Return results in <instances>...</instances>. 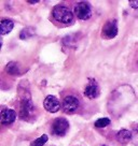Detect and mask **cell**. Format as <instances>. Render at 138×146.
<instances>
[{
  "instance_id": "cell-18",
  "label": "cell",
  "mask_w": 138,
  "mask_h": 146,
  "mask_svg": "<svg viewBox=\"0 0 138 146\" xmlns=\"http://www.w3.org/2000/svg\"><path fill=\"white\" fill-rule=\"evenodd\" d=\"M100 146H107V145H100Z\"/></svg>"
},
{
  "instance_id": "cell-10",
  "label": "cell",
  "mask_w": 138,
  "mask_h": 146,
  "mask_svg": "<svg viewBox=\"0 0 138 146\" xmlns=\"http://www.w3.org/2000/svg\"><path fill=\"white\" fill-rule=\"evenodd\" d=\"M13 27H14L13 21L8 19V18L2 19L1 23H0V31H1V35L5 36V35H7V33H10V32L12 31Z\"/></svg>"
},
{
  "instance_id": "cell-6",
  "label": "cell",
  "mask_w": 138,
  "mask_h": 146,
  "mask_svg": "<svg viewBox=\"0 0 138 146\" xmlns=\"http://www.w3.org/2000/svg\"><path fill=\"white\" fill-rule=\"evenodd\" d=\"M118 35V23L115 19L108 21L102 26V36L106 39H113Z\"/></svg>"
},
{
  "instance_id": "cell-11",
  "label": "cell",
  "mask_w": 138,
  "mask_h": 146,
  "mask_svg": "<svg viewBox=\"0 0 138 146\" xmlns=\"http://www.w3.org/2000/svg\"><path fill=\"white\" fill-rule=\"evenodd\" d=\"M117 141L119 142V143H127L132 140V132L129 131V130H126V129H122V130H120L119 132L117 133Z\"/></svg>"
},
{
  "instance_id": "cell-15",
  "label": "cell",
  "mask_w": 138,
  "mask_h": 146,
  "mask_svg": "<svg viewBox=\"0 0 138 146\" xmlns=\"http://www.w3.org/2000/svg\"><path fill=\"white\" fill-rule=\"evenodd\" d=\"M48 139H49L48 135H46V134H43V135L39 137L38 139H36L35 141H32L30 146H43L46 142H48Z\"/></svg>"
},
{
  "instance_id": "cell-9",
  "label": "cell",
  "mask_w": 138,
  "mask_h": 146,
  "mask_svg": "<svg viewBox=\"0 0 138 146\" xmlns=\"http://www.w3.org/2000/svg\"><path fill=\"white\" fill-rule=\"evenodd\" d=\"M16 119V112L10 109H2L1 111V123L2 125H11Z\"/></svg>"
},
{
  "instance_id": "cell-5",
  "label": "cell",
  "mask_w": 138,
  "mask_h": 146,
  "mask_svg": "<svg viewBox=\"0 0 138 146\" xmlns=\"http://www.w3.org/2000/svg\"><path fill=\"white\" fill-rule=\"evenodd\" d=\"M80 106V101L77 97L74 96H67L63 100V111L67 114L74 113Z\"/></svg>"
},
{
  "instance_id": "cell-14",
  "label": "cell",
  "mask_w": 138,
  "mask_h": 146,
  "mask_svg": "<svg viewBox=\"0 0 138 146\" xmlns=\"http://www.w3.org/2000/svg\"><path fill=\"white\" fill-rule=\"evenodd\" d=\"M111 123V120L109 118H107V117H104V118H99L97 119L95 123H94V126L96 128H105L107 126H109Z\"/></svg>"
},
{
  "instance_id": "cell-16",
  "label": "cell",
  "mask_w": 138,
  "mask_h": 146,
  "mask_svg": "<svg viewBox=\"0 0 138 146\" xmlns=\"http://www.w3.org/2000/svg\"><path fill=\"white\" fill-rule=\"evenodd\" d=\"M129 3L133 9H137L138 8V0H131Z\"/></svg>"
},
{
  "instance_id": "cell-3",
  "label": "cell",
  "mask_w": 138,
  "mask_h": 146,
  "mask_svg": "<svg viewBox=\"0 0 138 146\" xmlns=\"http://www.w3.org/2000/svg\"><path fill=\"white\" fill-rule=\"evenodd\" d=\"M74 14L79 19L86 21L92 16V8L90 3L81 1L74 5Z\"/></svg>"
},
{
  "instance_id": "cell-12",
  "label": "cell",
  "mask_w": 138,
  "mask_h": 146,
  "mask_svg": "<svg viewBox=\"0 0 138 146\" xmlns=\"http://www.w3.org/2000/svg\"><path fill=\"white\" fill-rule=\"evenodd\" d=\"M5 72L9 73L10 75H19L21 70H19V64L14 62V61H10L9 64L5 66Z\"/></svg>"
},
{
  "instance_id": "cell-1",
  "label": "cell",
  "mask_w": 138,
  "mask_h": 146,
  "mask_svg": "<svg viewBox=\"0 0 138 146\" xmlns=\"http://www.w3.org/2000/svg\"><path fill=\"white\" fill-rule=\"evenodd\" d=\"M52 15H53L54 19L57 21L58 23L71 24L74 22V14L65 5H56L53 9Z\"/></svg>"
},
{
  "instance_id": "cell-17",
  "label": "cell",
  "mask_w": 138,
  "mask_h": 146,
  "mask_svg": "<svg viewBox=\"0 0 138 146\" xmlns=\"http://www.w3.org/2000/svg\"><path fill=\"white\" fill-rule=\"evenodd\" d=\"M28 2H29V3H37L38 0H35V1H33V0H30V1H28Z\"/></svg>"
},
{
  "instance_id": "cell-7",
  "label": "cell",
  "mask_w": 138,
  "mask_h": 146,
  "mask_svg": "<svg viewBox=\"0 0 138 146\" xmlns=\"http://www.w3.org/2000/svg\"><path fill=\"white\" fill-rule=\"evenodd\" d=\"M43 106H44V109L48 112H50V113H56L60 109V102L55 96L50 95V96L46 97V99H44V101H43Z\"/></svg>"
},
{
  "instance_id": "cell-4",
  "label": "cell",
  "mask_w": 138,
  "mask_h": 146,
  "mask_svg": "<svg viewBox=\"0 0 138 146\" xmlns=\"http://www.w3.org/2000/svg\"><path fill=\"white\" fill-rule=\"evenodd\" d=\"M69 130V123L66 118H56L52 123V132L57 137H64Z\"/></svg>"
},
{
  "instance_id": "cell-2",
  "label": "cell",
  "mask_w": 138,
  "mask_h": 146,
  "mask_svg": "<svg viewBox=\"0 0 138 146\" xmlns=\"http://www.w3.org/2000/svg\"><path fill=\"white\" fill-rule=\"evenodd\" d=\"M35 112V105L32 103V100L29 94L27 96H25L22 98V101H21V109H19V117L23 120H26L28 119V117L32 116Z\"/></svg>"
},
{
  "instance_id": "cell-8",
  "label": "cell",
  "mask_w": 138,
  "mask_h": 146,
  "mask_svg": "<svg viewBox=\"0 0 138 146\" xmlns=\"http://www.w3.org/2000/svg\"><path fill=\"white\" fill-rule=\"evenodd\" d=\"M84 96L88 99H95L99 96V87L95 80L90 78L88 85L84 88Z\"/></svg>"
},
{
  "instance_id": "cell-13",
  "label": "cell",
  "mask_w": 138,
  "mask_h": 146,
  "mask_svg": "<svg viewBox=\"0 0 138 146\" xmlns=\"http://www.w3.org/2000/svg\"><path fill=\"white\" fill-rule=\"evenodd\" d=\"M32 36H35V29L32 27H26L21 31L19 38H21L22 40H26L28 38H31Z\"/></svg>"
}]
</instances>
